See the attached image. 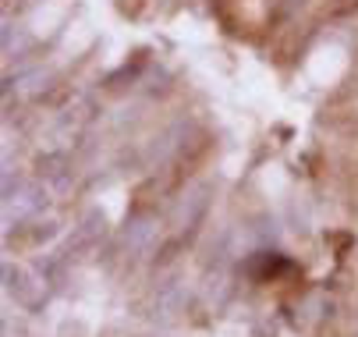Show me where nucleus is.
Listing matches in <instances>:
<instances>
[{
  "instance_id": "nucleus-8",
  "label": "nucleus",
  "mask_w": 358,
  "mask_h": 337,
  "mask_svg": "<svg viewBox=\"0 0 358 337\" xmlns=\"http://www.w3.org/2000/svg\"><path fill=\"white\" fill-rule=\"evenodd\" d=\"M36 273H39V280L50 287V292H61L64 280H68V259H64L61 252L39 256V259H36Z\"/></svg>"
},
{
  "instance_id": "nucleus-7",
  "label": "nucleus",
  "mask_w": 358,
  "mask_h": 337,
  "mask_svg": "<svg viewBox=\"0 0 358 337\" xmlns=\"http://www.w3.org/2000/svg\"><path fill=\"white\" fill-rule=\"evenodd\" d=\"M36 178H39V181H50L54 188L64 192V188L71 185V178H75V164H71V157L61 153V150L43 153V157L36 160Z\"/></svg>"
},
{
  "instance_id": "nucleus-6",
  "label": "nucleus",
  "mask_w": 358,
  "mask_h": 337,
  "mask_svg": "<svg viewBox=\"0 0 358 337\" xmlns=\"http://www.w3.org/2000/svg\"><path fill=\"white\" fill-rule=\"evenodd\" d=\"M46 203H50V192L43 188V181H32V185H25L18 196L11 199V203H4V220H8V227L15 224V217H18V224H25V220H36L43 210H46Z\"/></svg>"
},
{
  "instance_id": "nucleus-11",
  "label": "nucleus",
  "mask_w": 358,
  "mask_h": 337,
  "mask_svg": "<svg viewBox=\"0 0 358 337\" xmlns=\"http://www.w3.org/2000/svg\"><path fill=\"white\" fill-rule=\"evenodd\" d=\"M22 188H25L22 174H15V167H8V171H4V203H11Z\"/></svg>"
},
{
  "instance_id": "nucleus-10",
  "label": "nucleus",
  "mask_w": 358,
  "mask_h": 337,
  "mask_svg": "<svg viewBox=\"0 0 358 337\" xmlns=\"http://www.w3.org/2000/svg\"><path fill=\"white\" fill-rule=\"evenodd\" d=\"M195 234H185V231H178L174 238H167V242H160V249L152 252V266H171L185 249H188V242H192Z\"/></svg>"
},
{
  "instance_id": "nucleus-3",
  "label": "nucleus",
  "mask_w": 358,
  "mask_h": 337,
  "mask_svg": "<svg viewBox=\"0 0 358 337\" xmlns=\"http://www.w3.org/2000/svg\"><path fill=\"white\" fill-rule=\"evenodd\" d=\"M152 238H157V213L152 210H131L121 234H117V242L128 256H142V252H149Z\"/></svg>"
},
{
  "instance_id": "nucleus-1",
  "label": "nucleus",
  "mask_w": 358,
  "mask_h": 337,
  "mask_svg": "<svg viewBox=\"0 0 358 337\" xmlns=\"http://www.w3.org/2000/svg\"><path fill=\"white\" fill-rule=\"evenodd\" d=\"M213 192H217V185H213V181H199L185 199H178V206H174V213H171L174 231L195 234V231H199V224L206 220L210 206H213Z\"/></svg>"
},
{
  "instance_id": "nucleus-2",
  "label": "nucleus",
  "mask_w": 358,
  "mask_h": 337,
  "mask_svg": "<svg viewBox=\"0 0 358 337\" xmlns=\"http://www.w3.org/2000/svg\"><path fill=\"white\" fill-rule=\"evenodd\" d=\"M4 287L8 295L25 309V313H39L46 302H50V287L46 284H36V277L15 263H4Z\"/></svg>"
},
{
  "instance_id": "nucleus-4",
  "label": "nucleus",
  "mask_w": 358,
  "mask_h": 337,
  "mask_svg": "<svg viewBox=\"0 0 358 337\" xmlns=\"http://www.w3.org/2000/svg\"><path fill=\"white\" fill-rule=\"evenodd\" d=\"M107 238V213L103 210H89L82 220H78V227H75V234L68 238V245L61 249V256L71 263L75 256H82V252H92L99 242Z\"/></svg>"
},
{
  "instance_id": "nucleus-9",
  "label": "nucleus",
  "mask_w": 358,
  "mask_h": 337,
  "mask_svg": "<svg viewBox=\"0 0 358 337\" xmlns=\"http://www.w3.org/2000/svg\"><path fill=\"white\" fill-rule=\"evenodd\" d=\"M185 302H188L185 284H181V280H167V284L160 287V292H157V316L174 320V316L185 309Z\"/></svg>"
},
{
  "instance_id": "nucleus-13",
  "label": "nucleus",
  "mask_w": 358,
  "mask_h": 337,
  "mask_svg": "<svg viewBox=\"0 0 358 337\" xmlns=\"http://www.w3.org/2000/svg\"><path fill=\"white\" fill-rule=\"evenodd\" d=\"M301 4H305V0H280V18H287V15H291V11H298Z\"/></svg>"
},
{
  "instance_id": "nucleus-12",
  "label": "nucleus",
  "mask_w": 358,
  "mask_h": 337,
  "mask_svg": "<svg viewBox=\"0 0 358 337\" xmlns=\"http://www.w3.org/2000/svg\"><path fill=\"white\" fill-rule=\"evenodd\" d=\"M351 11H358V0H334L330 4V18H344V15H351Z\"/></svg>"
},
{
  "instance_id": "nucleus-5",
  "label": "nucleus",
  "mask_w": 358,
  "mask_h": 337,
  "mask_svg": "<svg viewBox=\"0 0 358 337\" xmlns=\"http://www.w3.org/2000/svg\"><path fill=\"white\" fill-rule=\"evenodd\" d=\"M61 234V224L57 220H25V224H18V234L15 231H8L4 234V242H8V249L15 252H32V249H43V245H50L54 238Z\"/></svg>"
}]
</instances>
